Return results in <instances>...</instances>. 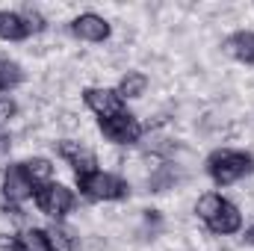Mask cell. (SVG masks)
<instances>
[{
    "mask_svg": "<svg viewBox=\"0 0 254 251\" xmlns=\"http://www.w3.org/2000/svg\"><path fill=\"white\" fill-rule=\"evenodd\" d=\"M24 172L30 175V181L36 184V189L54 181V163L48 157H27L24 160Z\"/></svg>",
    "mask_w": 254,
    "mask_h": 251,
    "instance_id": "obj_15",
    "label": "cell"
},
{
    "mask_svg": "<svg viewBox=\"0 0 254 251\" xmlns=\"http://www.w3.org/2000/svg\"><path fill=\"white\" fill-rule=\"evenodd\" d=\"M30 36L33 33H30V27H27V21H24L21 12L0 9V39L3 42H27Z\"/></svg>",
    "mask_w": 254,
    "mask_h": 251,
    "instance_id": "obj_11",
    "label": "cell"
},
{
    "mask_svg": "<svg viewBox=\"0 0 254 251\" xmlns=\"http://www.w3.org/2000/svg\"><path fill=\"white\" fill-rule=\"evenodd\" d=\"M77 187H80V195H86L89 201H125L130 195V184H127L122 175L116 172H92L86 178H77Z\"/></svg>",
    "mask_w": 254,
    "mask_h": 251,
    "instance_id": "obj_2",
    "label": "cell"
},
{
    "mask_svg": "<svg viewBox=\"0 0 254 251\" xmlns=\"http://www.w3.org/2000/svg\"><path fill=\"white\" fill-rule=\"evenodd\" d=\"M225 54L243 65H254V30H237L225 39Z\"/></svg>",
    "mask_w": 254,
    "mask_h": 251,
    "instance_id": "obj_10",
    "label": "cell"
},
{
    "mask_svg": "<svg viewBox=\"0 0 254 251\" xmlns=\"http://www.w3.org/2000/svg\"><path fill=\"white\" fill-rule=\"evenodd\" d=\"M24 83V68L15 63V60H0V95H9L15 92L18 86Z\"/></svg>",
    "mask_w": 254,
    "mask_h": 251,
    "instance_id": "obj_17",
    "label": "cell"
},
{
    "mask_svg": "<svg viewBox=\"0 0 254 251\" xmlns=\"http://www.w3.org/2000/svg\"><path fill=\"white\" fill-rule=\"evenodd\" d=\"M54 151L60 160L71 166L74 178H86V175L98 172V154L83 139H60V142H54Z\"/></svg>",
    "mask_w": 254,
    "mask_h": 251,
    "instance_id": "obj_6",
    "label": "cell"
},
{
    "mask_svg": "<svg viewBox=\"0 0 254 251\" xmlns=\"http://www.w3.org/2000/svg\"><path fill=\"white\" fill-rule=\"evenodd\" d=\"M98 130L104 133L107 142L119 145V148H130V145H139L142 136H145V125L130 113V110H122L110 119H98Z\"/></svg>",
    "mask_w": 254,
    "mask_h": 251,
    "instance_id": "obj_4",
    "label": "cell"
},
{
    "mask_svg": "<svg viewBox=\"0 0 254 251\" xmlns=\"http://www.w3.org/2000/svg\"><path fill=\"white\" fill-rule=\"evenodd\" d=\"M246 243H249V246H254V222H252V228L246 231Z\"/></svg>",
    "mask_w": 254,
    "mask_h": 251,
    "instance_id": "obj_20",
    "label": "cell"
},
{
    "mask_svg": "<svg viewBox=\"0 0 254 251\" xmlns=\"http://www.w3.org/2000/svg\"><path fill=\"white\" fill-rule=\"evenodd\" d=\"M21 15H24V21H27V27H30V33H33V36L48 30V18H45L39 9H33V6H24V9H21Z\"/></svg>",
    "mask_w": 254,
    "mask_h": 251,
    "instance_id": "obj_18",
    "label": "cell"
},
{
    "mask_svg": "<svg viewBox=\"0 0 254 251\" xmlns=\"http://www.w3.org/2000/svg\"><path fill=\"white\" fill-rule=\"evenodd\" d=\"M207 231L213 237H234L243 231V210L234 204V201H225L222 210L207 222Z\"/></svg>",
    "mask_w": 254,
    "mask_h": 251,
    "instance_id": "obj_9",
    "label": "cell"
},
{
    "mask_svg": "<svg viewBox=\"0 0 254 251\" xmlns=\"http://www.w3.org/2000/svg\"><path fill=\"white\" fill-rule=\"evenodd\" d=\"M68 27H71V36L86 45H104L113 36V24L98 12H80Z\"/></svg>",
    "mask_w": 254,
    "mask_h": 251,
    "instance_id": "obj_7",
    "label": "cell"
},
{
    "mask_svg": "<svg viewBox=\"0 0 254 251\" xmlns=\"http://www.w3.org/2000/svg\"><path fill=\"white\" fill-rule=\"evenodd\" d=\"M0 195L9 207H21L36 195V184L30 181V175L24 172V163H9L3 169L0 178Z\"/></svg>",
    "mask_w": 254,
    "mask_h": 251,
    "instance_id": "obj_5",
    "label": "cell"
},
{
    "mask_svg": "<svg viewBox=\"0 0 254 251\" xmlns=\"http://www.w3.org/2000/svg\"><path fill=\"white\" fill-rule=\"evenodd\" d=\"M148 86H151L148 74H145V71H139V68H130V71H125V74L119 77L116 92L122 95V101H139V98H145Z\"/></svg>",
    "mask_w": 254,
    "mask_h": 251,
    "instance_id": "obj_12",
    "label": "cell"
},
{
    "mask_svg": "<svg viewBox=\"0 0 254 251\" xmlns=\"http://www.w3.org/2000/svg\"><path fill=\"white\" fill-rule=\"evenodd\" d=\"M12 251H54V249H51V240H48L45 228H24L15 237Z\"/></svg>",
    "mask_w": 254,
    "mask_h": 251,
    "instance_id": "obj_14",
    "label": "cell"
},
{
    "mask_svg": "<svg viewBox=\"0 0 254 251\" xmlns=\"http://www.w3.org/2000/svg\"><path fill=\"white\" fill-rule=\"evenodd\" d=\"M204 169L216 187H234V184L246 181L249 175H254V157L240 148H216L207 157Z\"/></svg>",
    "mask_w": 254,
    "mask_h": 251,
    "instance_id": "obj_1",
    "label": "cell"
},
{
    "mask_svg": "<svg viewBox=\"0 0 254 251\" xmlns=\"http://www.w3.org/2000/svg\"><path fill=\"white\" fill-rule=\"evenodd\" d=\"M48 231V240H51V249L54 251H80V234L65 225V222H54Z\"/></svg>",
    "mask_w": 254,
    "mask_h": 251,
    "instance_id": "obj_13",
    "label": "cell"
},
{
    "mask_svg": "<svg viewBox=\"0 0 254 251\" xmlns=\"http://www.w3.org/2000/svg\"><path fill=\"white\" fill-rule=\"evenodd\" d=\"M225 201H228V198H225L222 192H201V195L195 198V207H192V210H195V216L207 225V222L222 210V204H225Z\"/></svg>",
    "mask_w": 254,
    "mask_h": 251,
    "instance_id": "obj_16",
    "label": "cell"
},
{
    "mask_svg": "<svg viewBox=\"0 0 254 251\" xmlns=\"http://www.w3.org/2000/svg\"><path fill=\"white\" fill-rule=\"evenodd\" d=\"M83 104L98 119H110V116L125 110V101L113 86H86L83 89Z\"/></svg>",
    "mask_w": 254,
    "mask_h": 251,
    "instance_id": "obj_8",
    "label": "cell"
},
{
    "mask_svg": "<svg viewBox=\"0 0 254 251\" xmlns=\"http://www.w3.org/2000/svg\"><path fill=\"white\" fill-rule=\"evenodd\" d=\"M33 201H36L39 213L48 216V219H54V222H63L65 216L77 207V195H74V189L65 187V184H60V181H51V184L39 187L36 189V195H33Z\"/></svg>",
    "mask_w": 254,
    "mask_h": 251,
    "instance_id": "obj_3",
    "label": "cell"
},
{
    "mask_svg": "<svg viewBox=\"0 0 254 251\" xmlns=\"http://www.w3.org/2000/svg\"><path fill=\"white\" fill-rule=\"evenodd\" d=\"M15 119H18V104L9 95H0V130H6Z\"/></svg>",
    "mask_w": 254,
    "mask_h": 251,
    "instance_id": "obj_19",
    "label": "cell"
}]
</instances>
